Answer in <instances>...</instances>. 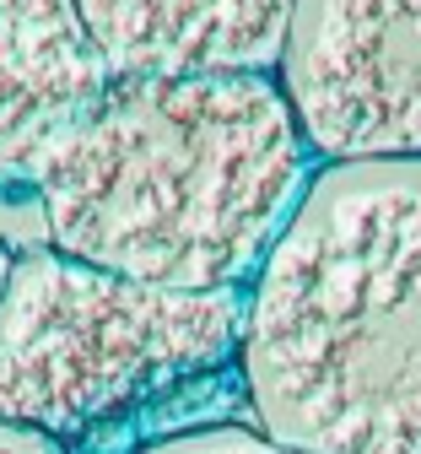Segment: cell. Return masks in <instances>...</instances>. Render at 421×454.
<instances>
[{"label":"cell","mask_w":421,"mask_h":454,"mask_svg":"<svg viewBox=\"0 0 421 454\" xmlns=\"http://www.w3.org/2000/svg\"><path fill=\"white\" fill-rule=\"evenodd\" d=\"M314 174L276 76H108L27 184L54 254L249 293Z\"/></svg>","instance_id":"6da1fadb"},{"label":"cell","mask_w":421,"mask_h":454,"mask_svg":"<svg viewBox=\"0 0 421 454\" xmlns=\"http://www.w3.org/2000/svg\"><path fill=\"white\" fill-rule=\"evenodd\" d=\"M249 417L303 454H421V157L324 162L244 303Z\"/></svg>","instance_id":"7a4b0ae2"},{"label":"cell","mask_w":421,"mask_h":454,"mask_svg":"<svg viewBox=\"0 0 421 454\" xmlns=\"http://www.w3.org/2000/svg\"><path fill=\"white\" fill-rule=\"evenodd\" d=\"M249 293H184L27 249L0 293V427L76 454L152 443L222 422L206 401H244Z\"/></svg>","instance_id":"3957f363"},{"label":"cell","mask_w":421,"mask_h":454,"mask_svg":"<svg viewBox=\"0 0 421 454\" xmlns=\"http://www.w3.org/2000/svg\"><path fill=\"white\" fill-rule=\"evenodd\" d=\"M276 82L319 168L421 157V0H297Z\"/></svg>","instance_id":"277c9868"},{"label":"cell","mask_w":421,"mask_h":454,"mask_svg":"<svg viewBox=\"0 0 421 454\" xmlns=\"http://www.w3.org/2000/svg\"><path fill=\"white\" fill-rule=\"evenodd\" d=\"M108 76H276L297 0H76Z\"/></svg>","instance_id":"5b68a950"},{"label":"cell","mask_w":421,"mask_h":454,"mask_svg":"<svg viewBox=\"0 0 421 454\" xmlns=\"http://www.w3.org/2000/svg\"><path fill=\"white\" fill-rule=\"evenodd\" d=\"M103 82L76 0H0V190L33 179Z\"/></svg>","instance_id":"8992f818"},{"label":"cell","mask_w":421,"mask_h":454,"mask_svg":"<svg viewBox=\"0 0 421 454\" xmlns=\"http://www.w3.org/2000/svg\"><path fill=\"white\" fill-rule=\"evenodd\" d=\"M125 454H303L281 438H270L254 422H211V427H184V433H162L152 443H136Z\"/></svg>","instance_id":"52a82bcc"},{"label":"cell","mask_w":421,"mask_h":454,"mask_svg":"<svg viewBox=\"0 0 421 454\" xmlns=\"http://www.w3.org/2000/svg\"><path fill=\"white\" fill-rule=\"evenodd\" d=\"M0 454H66V449H54L49 438L22 433V427H0Z\"/></svg>","instance_id":"ba28073f"},{"label":"cell","mask_w":421,"mask_h":454,"mask_svg":"<svg viewBox=\"0 0 421 454\" xmlns=\"http://www.w3.org/2000/svg\"><path fill=\"white\" fill-rule=\"evenodd\" d=\"M12 265H17V249H6V244H0V293H6V276H12Z\"/></svg>","instance_id":"9c48e42d"}]
</instances>
